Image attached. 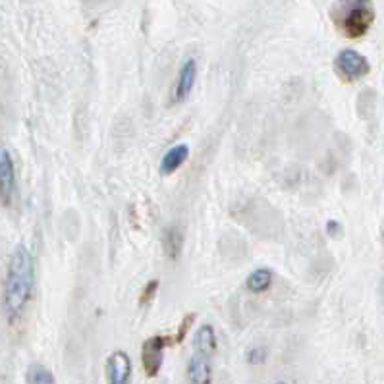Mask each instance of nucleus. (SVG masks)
<instances>
[{
  "label": "nucleus",
  "instance_id": "1",
  "mask_svg": "<svg viewBox=\"0 0 384 384\" xmlns=\"http://www.w3.org/2000/svg\"><path fill=\"white\" fill-rule=\"evenodd\" d=\"M35 286V261L25 246H16L4 276V313L8 320H18L30 304Z\"/></svg>",
  "mask_w": 384,
  "mask_h": 384
},
{
  "label": "nucleus",
  "instance_id": "17",
  "mask_svg": "<svg viewBox=\"0 0 384 384\" xmlns=\"http://www.w3.org/2000/svg\"><path fill=\"white\" fill-rule=\"evenodd\" d=\"M326 230H328V236H332V238H336V236L340 234L342 226L338 224V222H334V220H328V224H326Z\"/></svg>",
  "mask_w": 384,
  "mask_h": 384
},
{
  "label": "nucleus",
  "instance_id": "4",
  "mask_svg": "<svg viewBox=\"0 0 384 384\" xmlns=\"http://www.w3.org/2000/svg\"><path fill=\"white\" fill-rule=\"evenodd\" d=\"M168 340L164 336H151L143 342L141 346V361H143V369H145L147 377H157L160 367H162V359H164V348H167Z\"/></svg>",
  "mask_w": 384,
  "mask_h": 384
},
{
  "label": "nucleus",
  "instance_id": "6",
  "mask_svg": "<svg viewBox=\"0 0 384 384\" xmlns=\"http://www.w3.org/2000/svg\"><path fill=\"white\" fill-rule=\"evenodd\" d=\"M16 186V168L14 160L10 157L6 149L0 151V196H2V203L6 205L10 197L14 193Z\"/></svg>",
  "mask_w": 384,
  "mask_h": 384
},
{
  "label": "nucleus",
  "instance_id": "8",
  "mask_svg": "<svg viewBox=\"0 0 384 384\" xmlns=\"http://www.w3.org/2000/svg\"><path fill=\"white\" fill-rule=\"evenodd\" d=\"M189 384H212V369L209 355L193 354L188 363Z\"/></svg>",
  "mask_w": 384,
  "mask_h": 384
},
{
  "label": "nucleus",
  "instance_id": "7",
  "mask_svg": "<svg viewBox=\"0 0 384 384\" xmlns=\"http://www.w3.org/2000/svg\"><path fill=\"white\" fill-rule=\"evenodd\" d=\"M197 80V64L193 59H188L180 68V73H178V80H176V89H174V99L178 102L188 99V95L191 93V89L196 85Z\"/></svg>",
  "mask_w": 384,
  "mask_h": 384
},
{
  "label": "nucleus",
  "instance_id": "13",
  "mask_svg": "<svg viewBox=\"0 0 384 384\" xmlns=\"http://www.w3.org/2000/svg\"><path fill=\"white\" fill-rule=\"evenodd\" d=\"M25 383L28 384H54V375L51 373V369H47L44 365H39V363H33L28 367V373H25Z\"/></svg>",
  "mask_w": 384,
  "mask_h": 384
},
{
  "label": "nucleus",
  "instance_id": "10",
  "mask_svg": "<svg viewBox=\"0 0 384 384\" xmlns=\"http://www.w3.org/2000/svg\"><path fill=\"white\" fill-rule=\"evenodd\" d=\"M181 247H184V234L178 226L170 224L162 230V249L168 259L176 261L181 253Z\"/></svg>",
  "mask_w": 384,
  "mask_h": 384
},
{
  "label": "nucleus",
  "instance_id": "12",
  "mask_svg": "<svg viewBox=\"0 0 384 384\" xmlns=\"http://www.w3.org/2000/svg\"><path fill=\"white\" fill-rule=\"evenodd\" d=\"M272 270H268V268H257L253 270L251 275L247 276V290L253 292V294H261V292H267L270 288V284H272Z\"/></svg>",
  "mask_w": 384,
  "mask_h": 384
},
{
  "label": "nucleus",
  "instance_id": "3",
  "mask_svg": "<svg viewBox=\"0 0 384 384\" xmlns=\"http://www.w3.org/2000/svg\"><path fill=\"white\" fill-rule=\"evenodd\" d=\"M334 66H336V72L348 81L361 80L363 76H367L371 70L369 60L354 49H344V51L338 52Z\"/></svg>",
  "mask_w": 384,
  "mask_h": 384
},
{
  "label": "nucleus",
  "instance_id": "15",
  "mask_svg": "<svg viewBox=\"0 0 384 384\" xmlns=\"http://www.w3.org/2000/svg\"><path fill=\"white\" fill-rule=\"evenodd\" d=\"M157 288H159V280H151V282H147L145 290H143V294H141V297H139V304L141 305L149 304L152 297H155Z\"/></svg>",
  "mask_w": 384,
  "mask_h": 384
},
{
  "label": "nucleus",
  "instance_id": "5",
  "mask_svg": "<svg viewBox=\"0 0 384 384\" xmlns=\"http://www.w3.org/2000/svg\"><path fill=\"white\" fill-rule=\"evenodd\" d=\"M107 378L109 384H130L131 359L126 352H112L107 361Z\"/></svg>",
  "mask_w": 384,
  "mask_h": 384
},
{
  "label": "nucleus",
  "instance_id": "16",
  "mask_svg": "<svg viewBox=\"0 0 384 384\" xmlns=\"http://www.w3.org/2000/svg\"><path fill=\"white\" fill-rule=\"evenodd\" d=\"M193 319H196V315H188L186 319L181 320L180 328H178V334H176V340H181V338L186 336V332H188L189 325H191V320H193Z\"/></svg>",
  "mask_w": 384,
  "mask_h": 384
},
{
  "label": "nucleus",
  "instance_id": "18",
  "mask_svg": "<svg viewBox=\"0 0 384 384\" xmlns=\"http://www.w3.org/2000/svg\"><path fill=\"white\" fill-rule=\"evenodd\" d=\"M278 384H286V383H278Z\"/></svg>",
  "mask_w": 384,
  "mask_h": 384
},
{
  "label": "nucleus",
  "instance_id": "2",
  "mask_svg": "<svg viewBox=\"0 0 384 384\" xmlns=\"http://www.w3.org/2000/svg\"><path fill=\"white\" fill-rule=\"evenodd\" d=\"M332 18L336 25L352 39L365 35L369 31L371 23L375 20V12L369 2H340L332 10Z\"/></svg>",
  "mask_w": 384,
  "mask_h": 384
},
{
  "label": "nucleus",
  "instance_id": "14",
  "mask_svg": "<svg viewBox=\"0 0 384 384\" xmlns=\"http://www.w3.org/2000/svg\"><path fill=\"white\" fill-rule=\"evenodd\" d=\"M246 359L249 365H261L267 359V349L265 348H251L246 354Z\"/></svg>",
  "mask_w": 384,
  "mask_h": 384
},
{
  "label": "nucleus",
  "instance_id": "11",
  "mask_svg": "<svg viewBox=\"0 0 384 384\" xmlns=\"http://www.w3.org/2000/svg\"><path fill=\"white\" fill-rule=\"evenodd\" d=\"M193 349L196 354L212 355L217 352V334L210 325H201L197 328L196 338H193Z\"/></svg>",
  "mask_w": 384,
  "mask_h": 384
},
{
  "label": "nucleus",
  "instance_id": "9",
  "mask_svg": "<svg viewBox=\"0 0 384 384\" xmlns=\"http://www.w3.org/2000/svg\"><path fill=\"white\" fill-rule=\"evenodd\" d=\"M189 157V147L186 143H180V145L170 147L167 152H164V157L160 160V174H174L176 170L188 160Z\"/></svg>",
  "mask_w": 384,
  "mask_h": 384
}]
</instances>
